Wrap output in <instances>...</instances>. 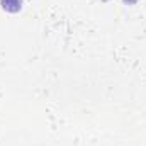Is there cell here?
<instances>
[{
  "mask_svg": "<svg viewBox=\"0 0 146 146\" xmlns=\"http://www.w3.org/2000/svg\"><path fill=\"white\" fill-rule=\"evenodd\" d=\"M0 5L5 12L15 14L22 9V0H0Z\"/></svg>",
  "mask_w": 146,
  "mask_h": 146,
  "instance_id": "1",
  "label": "cell"
},
{
  "mask_svg": "<svg viewBox=\"0 0 146 146\" xmlns=\"http://www.w3.org/2000/svg\"><path fill=\"white\" fill-rule=\"evenodd\" d=\"M122 2H124V3H127V5H133V3H136L138 0H122Z\"/></svg>",
  "mask_w": 146,
  "mask_h": 146,
  "instance_id": "2",
  "label": "cell"
}]
</instances>
